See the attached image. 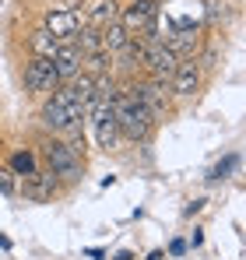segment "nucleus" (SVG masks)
Returning a JSON list of instances; mask_svg holds the SVG:
<instances>
[{
	"label": "nucleus",
	"instance_id": "nucleus-1",
	"mask_svg": "<svg viewBox=\"0 0 246 260\" xmlns=\"http://www.w3.org/2000/svg\"><path fill=\"white\" fill-rule=\"evenodd\" d=\"M113 113H116V127L127 141H144L151 127H155V116L148 113V106L134 95V91H123L116 95V102H113Z\"/></svg>",
	"mask_w": 246,
	"mask_h": 260
},
{
	"label": "nucleus",
	"instance_id": "nucleus-2",
	"mask_svg": "<svg viewBox=\"0 0 246 260\" xmlns=\"http://www.w3.org/2000/svg\"><path fill=\"white\" fill-rule=\"evenodd\" d=\"M120 21L130 39H144V43H159V4L155 0H130L120 11Z\"/></svg>",
	"mask_w": 246,
	"mask_h": 260
},
{
	"label": "nucleus",
	"instance_id": "nucleus-3",
	"mask_svg": "<svg viewBox=\"0 0 246 260\" xmlns=\"http://www.w3.org/2000/svg\"><path fill=\"white\" fill-rule=\"evenodd\" d=\"M39 120H42L49 130L64 134V130H71V127H81L84 109L74 102V99H71V95H67V88H56V91L46 99V106H42Z\"/></svg>",
	"mask_w": 246,
	"mask_h": 260
},
{
	"label": "nucleus",
	"instance_id": "nucleus-4",
	"mask_svg": "<svg viewBox=\"0 0 246 260\" xmlns=\"http://www.w3.org/2000/svg\"><path fill=\"white\" fill-rule=\"evenodd\" d=\"M201 21H204V4H201V0H172V4H165V36H162V43L169 36H176V32H197Z\"/></svg>",
	"mask_w": 246,
	"mask_h": 260
},
{
	"label": "nucleus",
	"instance_id": "nucleus-5",
	"mask_svg": "<svg viewBox=\"0 0 246 260\" xmlns=\"http://www.w3.org/2000/svg\"><path fill=\"white\" fill-rule=\"evenodd\" d=\"M39 148H42V158L49 162V173L53 176H64V179H78L81 176V158L67 148L64 137H46Z\"/></svg>",
	"mask_w": 246,
	"mask_h": 260
},
{
	"label": "nucleus",
	"instance_id": "nucleus-6",
	"mask_svg": "<svg viewBox=\"0 0 246 260\" xmlns=\"http://www.w3.org/2000/svg\"><path fill=\"white\" fill-rule=\"evenodd\" d=\"M91 127H95V144L102 151L116 148V137H120V127H116V113H113V102H91Z\"/></svg>",
	"mask_w": 246,
	"mask_h": 260
},
{
	"label": "nucleus",
	"instance_id": "nucleus-7",
	"mask_svg": "<svg viewBox=\"0 0 246 260\" xmlns=\"http://www.w3.org/2000/svg\"><path fill=\"white\" fill-rule=\"evenodd\" d=\"M42 28H46L56 43H71V39L78 36V28H81V14H78L74 7H49Z\"/></svg>",
	"mask_w": 246,
	"mask_h": 260
},
{
	"label": "nucleus",
	"instance_id": "nucleus-8",
	"mask_svg": "<svg viewBox=\"0 0 246 260\" xmlns=\"http://www.w3.org/2000/svg\"><path fill=\"white\" fill-rule=\"evenodd\" d=\"M141 63L151 71V81H165V78H172V71L179 67V56L165 43H144V60H141Z\"/></svg>",
	"mask_w": 246,
	"mask_h": 260
},
{
	"label": "nucleus",
	"instance_id": "nucleus-9",
	"mask_svg": "<svg viewBox=\"0 0 246 260\" xmlns=\"http://www.w3.org/2000/svg\"><path fill=\"white\" fill-rule=\"evenodd\" d=\"M25 88H28L32 95L56 91V88H60V78H56L53 60H39V56H32V60L25 63Z\"/></svg>",
	"mask_w": 246,
	"mask_h": 260
},
{
	"label": "nucleus",
	"instance_id": "nucleus-10",
	"mask_svg": "<svg viewBox=\"0 0 246 260\" xmlns=\"http://www.w3.org/2000/svg\"><path fill=\"white\" fill-rule=\"evenodd\" d=\"M81 63H84V56H81V49H78L74 43H60L56 46L53 67H56V78H60V81H71L74 74H81Z\"/></svg>",
	"mask_w": 246,
	"mask_h": 260
},
{
	"label": "nucleus",
	"instance_id": "nucleus-11",
	"mask_svg": "<svg viewBox=\"0 0 246 260\" xmlns=\"http://www.w3.org/2000/svg\"><path fill=\"white\" fill-rule=\"evenodd\" d=\"M21 190H25V197H28V201H36V204L53 201V193H56V176L36 169L32 176H25V186H21Z\"/></svg>",
	"mask_w": 246,
	"mask_h": 260
},
{
	"label": "nucleus",
	"instance_id": "nucleus-12",
	"mask_svg": "<svg viewBox=\"0 0 246 260\" xmlns=\"http://www.w3.org/2000/svg\"><path fill=\"white\" fill-rule=\"evenodd\" d=\"M201 85V67L194 60H179V67L172 71V91L176 95H194Z\"/></svg>",
	"mask_w": 246,
	"mask_h": 260
},
{
	"label": "nucleus",
	"instance_id": "nucleus-13",
	"mask_svg": "<svg viewBox=\"0 0 246 260\" xmlns=\"http://www.w3.org/2000/svg\"><path fill=\"white\" fill-rule=\"evenodd\" d=\"M130 91L148 106L151 116H159V113L165 109V81H144V85H134Z\"/></svg>",
	"mask_w": 246,
	"mask_h": 260
},
{
	"label": "nucleus",
	"instance_id": "nucleus-14",
	"mask_svg": "<svg viewBox=\"0 0 246 260\" xmlns=\"http://www.w3.org/2000/svg\"><path fill=\"white\" fill-rule=\"evenodd\" d=\"M116 18H120V7H116V0H95V4L88 7V28H95V32L109 28Z\"/></svg>",
	"mask_w": 246,
	"mask_h": 260
},
{
	"label": "nucleus",
	"instance_id": "nucleus-15",
	"mask_svg": "<svg viewBox=\"0 0 246 260\" xmlns=\"http://www.w3.org/2000/svg\"><path fill=\"white\" fill-rule=\"evenodd\" d=\"M67 95L88 113V106H91V99H95V78H91V74H74V78L67 81Z\"/></svg>",
	"mask_w": 246,
	"mask_h": 260
},
{
	"label": "nucleus",
	"instance_id": "nucleus-16",
	"mask_svg": "<svg viewBox=\"0 0 246 260\" xmlns=\"http://www.w3.org/2000/svg\"><path fill=\"white\" fill-rule=\"evenodd\" d=\"M56 39L46 32V28H36L32 36H28V49H32V56H39V60H53L56 56Z\"/></svg>",
	"mask_w": 246,
	"mask_h": 260
},
{
	"label": "nucleus",
	"instance_id": "nucleus-17",
	"mask_svg": "<svg viewBox=\"0 0 246 260\" xmlns=\"http://www.w3.org/2000/svg\"><path fill=\"white\" fill-rule=\"evenodd\" d=\"M130 43V36H127V28H123L120 21H113L109 28H102V49L113 56V53H120L123 46Z\"/></svg>",
	"mask_w": 246,
	"mask_h": 260
},
{
	"label": "nucleus",
	"instance_id": "nucleus-18",
	"mask_svg": "<svg viewBox=\"0 0 246 260\" xmlns=\"http://www.w3.org/2000/svg\"><path fill=\"white\" fill-rule=\"evenodd\" d=\"M71 43L81 49V56H91V53H99V49H102V32H95V28H88V25H84V28H78V36H74Z\"/></svg>",
	"mask_w": 246,
	"mask_h": 260
},
{
	"label": "nucleus",
	"instance_id": "nucleus-19",
	"mask_svg": "<svg viewBox=\"0 0 246 260\" xmlns=\"http://www.w3.org/2000/svg\"><path fill=\"white\" fill-rule=\"evenodd\" d=\"M39 169V162H36V151H28V148H18L14 155H11V173L14 176H32Z\"/></svg>",
	"mask_w": 246,
	"mask_h": 260
},
{
	"label": "nucleus",
	"instance_id": "nucleus-20",
	"mask_svg": "<svg viewBox=\"0 0 246 260\" xmlns=\"http://www.w3.org/2000/svg\"><path fill=\"white\" fill-rule=\"evenodd\" d=\"M236 166H239V155H225V158H222V162L211 169V179H225V176L232 173Z\"/></svg>",
	"mask_w": 246,
	"mask_h": 260
},
{
	"label": "nucleus",
	"instance_id": "nucleus-21",
	"mask_svg": "<svg viewBox=\"0 0 246 260\" xmlns=\"http://www.w3.org/2000/svg\"><path fill=\"white\" fill-rule=\"evenodd\" d=\"M84 60L91 63V71H95V74H106V71H109V60H113V56H109L106 49H99V53H91V56H84Z\"/></svg>",
	"mask_w": 246,
	"mask_h": 260
},
{
	"label": "nucleus",
	"instance_id": "nucleus-22",
	"mask_svg": "<svg viewBox=\"0 0 246 260\" xmlns=\"http://www.w3.org/2000/svg\"><path fill=\"white\" fill-rule=\"evenodd\" d=\"M0 193H7V197L18 193V179H14L11 169H4V166H0Z\"/></svg>",
	"mask_w": 246,
	"mask_h": 260
},
{
	"label": "nucleus",
	"instance_id": "nucleus-23",
	"mask_svg": "<svg viewBox=\"0 0 246 260\" xmlns=\"http://www.w3.org/2000/svg\"><path fill=\"white\" fill-rule=\"evenodd\" d=\"M169 253H172V257H183V253H187V243H183V239H172V243H169Z\"/></svg>",
	"mask_w": 246,
	"mask_h": 260
},
{
	"label": "nucleus",
	"instance_id": "nucleus-24",
	"mask_svg": "<svg viewBox=\"0 0 246 260\" xmlns=\"http://www.w3.org/2000/svg\"><path fill=\"white\" fill-rule=\"evenodd\" d=\"M201 243H204V232H201V229H194V236H190V243H187V246H201Z\"/></svg>",
	"mask_w": 246,
	"mask_h": 260
},
{
	"label": "nucleus",
	"instance_id": "nucleus-25",
	"mask_svg": "<svg viewBox=\"0 0 246 260\" xmlns=\"http://www.w3.org/2000/svg\"><path fill=\"white\" fill-rule=\"evenodd\" d=\"M201 208H204V201H194V204H187V218H194L197 211H201Z\"/></svg>",
	"mask_w": 246,
	"mask_h": 260
},
{
	"label": "nucleus",
	"instance_id": "nucleus-26",
	"mask_svg": "<svg viewBox=\"0 0 246 260\" xmlns=\"http://www.w3.org/2000/svg\"><path fill=\"white\" fill-rule=\"evenodd\" d=\"M113 260H134V257H130V250H120V253H116Z\"/></svg>",
	"mask_w": 246,
	"mask_h": 260
},
{
	"label": "nucleus",
	"instance_id": "nucleus-27",
	"mask_svg": "<svg viewBox=\"0 0 246 260\" xmlns=\"http://www.w3.org/2000/svg\"><path fill=\"white\" fill-rule=\"evenodd\" d=\"M162 257H165L162 250H151V253H148V260H162Z\"/></svg>",
	"mask_w": 246,
	"mask_h": 260
}]
</instances>
